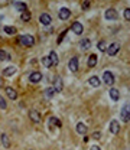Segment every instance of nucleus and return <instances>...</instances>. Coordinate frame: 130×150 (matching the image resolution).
Here are the masks:
<instances>
[{
  "label": "nucleus",
  "mask_w": 130,
  "mask_h": 150,
  "mask_svg": "<svg viewBox=\"0 0 130 150\" xmlns=\"http://www.w3.org/2000/svg\"><path fill=\"white\" fill-rule=\"evenodd\" d=\"M19 43L23 45V46L31 48V46L35 45V38L32 36V35H22V36L19 38Z\"/></svg>",
  "instance_id": "obj_1"
},
{
  "label": "nucleus",
  "mask_w": 130,
  "mask_h": 150,
  "mask_svg": "<svg viewBox=\"0 0 130 150\" xmlns=\"http://www.w3.org/2000/svg\"><path fill=\"white\" fill-rule=\"evenodd\" d=\"M120 117L124 123H127L130 120V104H124L123 108H122V112H120Z\"/></svg>",
  "instance_id": "obj_2"
},
{
  "label": "nucleus",
  "mask_w": 130,
  "mask_h": 150,
  "mask_svg": "<svg viewBox=\"0 0 130 150\" xmlns=\"http://www.w3.org/2000/svg\"><path fill=\"white\" fill-rule=\"evenodd\" d=\"M103 81H104V84H107V85H113V84H114V75L111 74L110 71H106V72L103 74Z\"/></svg>",
  "instance_id": "obj_3"
},
{
  "label": "nucleus",
  "mask_w": 130,
  "mask_h": 150,
  "mask_svg": "<svg viewBox=\"0 0 130 150\" xmlns=\"http://www.w3.org/2000/svg\"><path fill=\"white\" fill-rule=\"evenodd\" d=\"M71 31H72L75 35H81V33L84 32V28H83V25H81L80 22H74V23L71 25Z\"/></svg>",
  "instance_id": "obj_4"
},
{
  "label": "nucleus",
  "mask_w": 130,
  "mask_h": 150,
  "mask_svg": "<svg viewBox=\"0 0 130 150\" xmlns=\"http://www.w3.org/2000/svg\"><path fill=\"white\" fill-rule=\"evenodd\" d=\"M68 68H70L71 72H77L78 71V58L77 56L71 58V61L68 62Z\"/></svg>",
  "instance_id": "obj_5"
},
{
  "label": "nucleus",
  "mask_w": 130,
  "mask_h": 150,
  "mask_svg": "<svg viewBox=\"0 0 130 150\" xmlns=\"http://www.w3.org/2000/svg\"><path fill=\"white\" fill-rule=\"evenodd\" d=\"M70 16H71V10L70 9H67V7H61L59 9V19L67 20V19H70Z\"/></svg>",
  "instance_id": "obj_6"
},
{
  "label": "nucleus",
  "mask_w": 130,
  "mask_h": 150,
  "mask_svg": "<svg viewBox=\"0 0 130 150\" xmlns=\"http://www.w3.org/2000/svg\"><path fill=\"white\" fill-rule=\"evenodd\" d=\"M119 49H120V45L116 42V43H111L110 46H108V49H107V53L110 55V56H114L117 52H119Z\"/></svg>",
  "instance_id": "obj_7"
},
{
  "label": "nucleus",
  "mask_w": 130,
  "mask_h": 150,
  "mask_svg": "<svg viewBox=\"0 0 130 150\" xmlns=\"http://www.w3.org/2000/svg\"><path fill=\"white\" fill-rule=\"evenodd\" d=\"M54 88H55L56 92H61V91H62V88H64V82H62V78H61V76H56V78H55Z\"/></svg>",
  "instance_id": "obj_8"
},
{
  "label": "nucleus",
  "mask_w": 130,
  "mask_h": 150,
  "mask_svg": "<svg viewBox=\"0 0 130 150\" xmlns=\"http://www.w3.org/2000/svg\"><path fill=\"white\" fill-rule=\"evenodd\" d=\"M119 131H120V124H119L117 120H113V121L110 123V133H111V134H117Z\"/></svg>",
  "instance_id": "obj_9"
},
{
  "label": "nucleus",
  "mask_w": 130,
  "mask_h": 150,
  "mask_svg": "<svg viewBox=\"0 0 130 150\" xmlns=\"http://www.w3.org/2000/svg\"><path fill=\"white\" fill-rule=\"evenodd\" d=\"M104 16H106L107 20H114V19H117V12L114 9H107Z\"/></svg>",
  "instance_id": "obj_10"
},
{
  "label": "nucleus",
  "mask_w": 130,
  "mask_h": 150,
  "mask_svg": "<svg viewBox=\"0 0 130 150\" xmlns=\"http://www.w3.org/2000/svg\"><path fill=\"white\" fill-rule=\"evenodd\" d=\"M4 91H6V95H7L10 100H16V98H17V92H16L12 87H4Z\"/></svg>",
  "instance_id": "obj_11"
},
{
  "label": "nucleus",
  "mask_w": 130,
  "mask_h": 150,
  "mask_svg": "<svg viewBox=\"0 0 130 150\" xmlns=\"http://www.w3.org/2000/svg\"><path fill=\"white\" fill-rule=\"evenodd\" d=\"M29 118L33 121V123H41V115L36 110H29Z\"/></svg>",
  "instance_id": "obj_12"
},
{
  "label": "nucleus",
  "mask_w": 130,
  "mask_h": 150,
  "mask_svg": "<svg viewBox=\"0 0 130 150\" xmlns=\"http://www.w3.org/2000/svg\"><path fill=\"white\" fill-rule=\"evenodd\" d=\"M41 79H42V74L38 72V71H35V72H32V74L29 75V81H31V82H35V84H36V82H39Z\"/></svg>",
  "instance_id": "obj_13"
},
{
  "label": "nucleus",
  "mask_w": 130,
  "mask_h": 150,
  "mask_svg": "<svg viewBox=\"0 0 130 150\" xmlns=\"http://www.w3.org/2000/svg\"><path fill=\"white\" fill-rule=\"evenodd\" d=\"M88 84H90L91 87H94V88H97V87H100V84H101V81H100V78H98V76H91V78L88 79Z\"/></svg>",
  "instance_id": "obj_14"
},
{
  "label": "nucleus",
  "mask_w": 130,
  "mask_h": 150,
  "mask_svg": "<svg viewBox=\"0 0 130 150\" xmlns=\"http://www.w3.org/2000/svg\"><path fill=\"white\" fill-rule=\"evenodd\" d=\"M110 98H111L113 101H119V100H120V92H119V90L111 88V90H110Z\"/></svg>",
  "instance_id": "obj_15"
},
{
  "label": "nucleus",
  "mask_w": 130,
  "mask_h": 150,
  "mask_svg": "<svg viewBox=\"0 0 130 150\" xmlns=\"http://www.w3.org/2000/svg\"><path fill=\"white\" fill-rule=\"evenodd\" d=\"M55 94H56V91H55V88H54V87H49V88H46V90H45V98H48V100H51Z\"/></svg>",
  "instance_id": "obj_16"
},
{
  "label": "nucleus",
  "mask_w": 130,
  "mask_h": 150,
  "mask_svg": "<svg viewBox=\"0 0 130 150\" xmlns=\"http://www.w3.org/2000/svg\"><path fill=\"white\" fill-rule=\"evenodd\" d=\"M39 22H41L42 25H49V23H51V16H49L48 13H42L41 17H39Z\"/></svg>",
  "instance_id": "obj_17"
},
{
  "label": "nucleus",
  "mask_w": 130,
  "mask_h": 150,
  "mask_svg": "<svg viewBox=\"0 0 130 150\" xmlns=\"http://www.w3.org/2000/svg\"><path fill=\"white\" fill-rule=\"evenodd\" d=\"M75 128H77V133H80V134H83V136L87 134V126L84 123H78Z\"/></svg>",
  "instance_id": "obj_18"
},
{
  "label": "nucleus",
  "mask_w": 130,
  "mask_h": 150,
  "mask_svg": "<svg viewBox=\"0 0 130 150\" xmlns=\"http://www.w3.org/2000/svg\"><path fill=\"white\" fill-rule=\"evenodd\" d=\"M81 49H83V51L91 49V40H90V39H83V40H81Z\"/></svg>",
  "instance_id": "obj_19"
},
{
  "label": "nucleus",
  "mask_w": 130,
  "mask_h": 150,
  "mask_svg": "<svg viewBox=\"0 0 130 150\" xmlns=\"http://www.w3.org/2000/svg\"><path fill=\"white\" fill-rule=\"evenodd\" d=\"M15 72H16L15 67H7L6 69H3V75L4 76H12V75H15Z\"/></svg>",
  "instance_id": "obj_20"
},
{
  "label": "nucleus",
  "mask_w": 130,
  "mask_h": 150,
  "mask_svg": "<svg viewBox=\"0 0 130 150\" xmlns=\"http://www.w3.org/2000/svg\"><path fill=\"white\" fill-rule=\"evenodd\" d=\"M10 53L6 52L4 49H0V61H10Z\"/></svg>",
  "instance_id": "obj_21"
},
{
  "label": "nucleus",
  "mask_w": 130,
  "mask_h": 150,
  "mask_svg": "<svg viewBox=\"0 0 130 150\" xmlns=\"http://www.w3.org/2000/svg\"><path fill=\"white\" fill-rule=\"evenodd\" d=\"M97 65V56L95 55H91L90 58H88V67L90 68H94Z\"/></svg>",
  "instance_id": "obj_22"
},
{
  "label": "nucleus",
  "mask_w": 130,
  "mask_h": 150,
  "mask_svg": "<svg viewBox=\"0 0 130 150\" xmlns=\"http://www.w3.org/2000/svg\"><path fill=\"white\" fill-rule=\"evenodd\" d=\"M1 143H3L4 147H9V146H10V140H9V136H7L6 133L1 134Z\"/></svg>",
  "instance_id": "obj_23"
},
{
  "label": "nucleus",
  "mask_w": 130,
  "mask_h": 150,
  "mask_svg": "<svg viewBox=\"0 0 130 150\" xmlns=\"http://www.w3.org/2000/svg\"><path fill=\"white\" fill-rule=\"evenodd\" d=\"M42 65L43 67H46V68H51L54 64H52V61H51V58H49V56H43L42 58Z\"/></svg>",
  "instance_id": "obj_24"
},
{
  "label": "nucleus",
  "mask_w": 130,
  "mask_h": 150,
  "mask_svg": "<svg viewBox=\"0 0 130 150\" xmlns=\"http://www.w3.org/2000/svg\"><path fill=\"white\" fill-rule=\"evenodd\" d=\"M49 58H51V61H52V64H54V65H58L59 58H58L56 52H51V53H49Z\"/></svg>",
  "instance_id": "obj_25"
},
{
  "label": "nucleus",
  "mask_w": 130,
  "mask_h": 150,
  "mask_svg": "<svg viewBox=\"0 0 130 150\" xmlns=\"http://www.w3.org/2000/svg\"><path fill=\"white\" fill-rule=\"evenodd\" d=\"M4 32L7 35H15L16 33V28L15 26H4Z\"/></svg>",
  "instance_id": "obj_26"
},
{
  "label": "nucleus",
  "mask_w": 130,
  "mask_h": 150,
  "mask_svg": "<svg viewBox=\"0 0 130 150\" xmlns=\"http://www.w3.org/2000/svg\"><path fill=\"white\" fill-rule=\"evenodd\" d=\"M16 9H17L19 12H25V10H28V9H26V4H25V3H20V1L16 3Z\"/></svg>",
  "instance_id": "obj_27"
},
{
  "label": "nucleus",
  "mask_w": 130,
  "mask_h": 150,
  "mask_svg": "<svg viewBox=\"0 0 130 150\" xmlns=\"http://www.w3.org/2000/svg\"><path fill=\"white\" fill-rule=\"evenodd\" d=\"M22 19H23L25 22H29V20H31V13H29L28 10L22 12Z\"/></svg>",
  "instance_id": "obj_28"
},
{
  "label": "nucleus",
  "mask_w": 130,
  "mask_h": 150,
  "mask_svg": "<svg viewBox=\"0 0 130 150\" xmlns=\"http://www.w3.org/2000/svg\"><path fill=\"white\" fill-rule=\"evenodd\" d=\"M67 33H68V29H65V31H64V32L58 36V40H56V42H58V43H61V42L64 40V38H65V35H67Z\"/></svg>",
  "instance_id": "obj_29"
},
{
  "label": "nucleus",
  "mask_w": 130,
  "mask_h": 150,
  "mask_svg": "<svg viewBox=\"0 0 130 150\" xmlns=\"http://www.w3.org/2000/svg\"><path fill=\"white\" fill-rule=\"evenodd\" d=\"M91 137H92L94 140H100V139H101V133H100V131H94V133L91 134Z\"/></svg>",
  "instance_id": "obj_30"
},
{
  "label": "nucleus",
  "mask_w": 130,
  "mask_h": 150,
  "mask_svg": "<svg viewBox=\"0 0 130 150\" xmlns=\"http://www.w3.org/2000/svg\"><path fill=\"white\" fill-rule=\"evenodd\" d=\"M90 4H91V0H84V3H83V10H88V9H90Z\"/></svg>",
  "instance_id": "obj_31"
},
{
  "label": "nucleus",
  "mask_w": 130,
  "mask_h": 150,
  "mask_svg": "<svg viewBox=\"0 0 130 150\" xmlns=\"http://www.w3.org/2000/svg\"><path fill=\"white\" fill-rule=\"evenodd\" d=\"M123 16H124V19H126V20H129L130 22V9H124Z\"/></svg>",
  "instance_id": "obj_32"
},
{
  "label": "nucleus",
  "mask_w": 130,
  "mask_h": 150,
  "mask_svg": "<svg viewBox=\"0 0 130 150\" xmlns=\"http://www.w3.org/2000/svg\"><path fill=\"white\" fill-rule=\"evenodd\" d=\"M97 48H98V49H100L101 52H104V51H106V43H104V42H98Z\"/></svg>",
  "instance_id": "obj_33"
},
{
  "label": "nucleus",
  "mask_w": 130,
  "mask_h": 150,
  "mask_svg": "<svg viewBox=\"0 0 130 150\" xmlns=\"http://www.w3.org/2000/svg\"><path fill=\"white\" fill-rule=\"evenodd\" d=\"M6 107H7V104H6V101L3 100V97L0 95V108H1V110H4Z\"/></svg>",
  "instance_id": "obj_34"
},
{
  "label": "nucleus",
  "mask_w": 130,
  "mask_h": 150,
  "mask_svg": "<svg viewBox=\"0 0 130 150\" xmlns=\"http://www.w3.org/2000/svg\"><path fill=\"white\" fill-rule=\"evenodd\" d=\"M90 150H101V149H100L98 146H92V147H91V149H90Z\"/></svg>",
  "instance_id": "obj_35"
},
{
  "label": "nucleus",
  "mask_w": 130,
  "mask_h": 150,
  "mask_svg": "<svg viewBox=\"0 0 130 150\" xmlns=\"http://www.w3.org/2000/svg\"><path fill=\"white\" fill-rule=\"evenodd\" d=\"M3 85H4V84H3V78L0 76V87H3Z\"/></svg>",
  "instance_id": "obj_36"
}]
</instances>
